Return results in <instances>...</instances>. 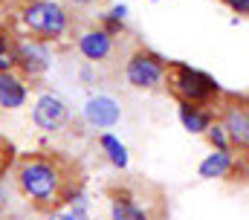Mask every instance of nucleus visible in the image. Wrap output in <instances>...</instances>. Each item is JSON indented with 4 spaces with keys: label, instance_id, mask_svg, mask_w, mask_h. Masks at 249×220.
Segmentation results:
<instances>
[{
    "label": "nucleus",
    "instance_id": "nucleus-3",
    "mask_svg": "<svg viewBox=\"0 0 249 220\" xmlns=\"http://www.w3.org/2000/svg\"><path fill=\"white\" fill-rule=\"evenodd\" d=\"M15 23L20 26V38H29L44 47L67 50L75 41L78 32V18L75 9L67 6L64 0H20L12 6Z\"/></svg>",
    "mask_w": 249,
    "mask_h": 220
},
{
    "label": "nucleus",
    "instance_id": "nucleus-6",
    "mask_svg": "<svg viewBox=\"0 0 249 220\" xmlns=\"http://www.w3.org/2000/svg\"><path fill=\"white\" fill-rule=\"evenodd\" d=\"M165 61L168 58H162L157 50H151L145 44H133L122 58V78L127 81V87H133V90L154 93L162 84Z\"/></svg>",
    "mask_w": 249,
    "mask_h": 220
},
{
    "label": "nucleus",
    "instance_id": "nucleus-10",
    "mask_svg": "<svg viewBox=\"0 0 249 220\" xmlns=\"http://www.w3.org/2000/svg\"><path fill=\"white\" fill-rule=\"evenodd\" d=\"M50 67V55H47V47L44 44H35L29 38H20V53H18V67L15 73L23 78V81H32L38 75H44Z\"/></svg>",
    "mask_w": 249,
    "mask_h": 220
},
{
    "label": "nucleus",
    "instance_id": "nucleus-9",
    "mask_svg": "<svg viewBox=\"0 0 249 220\" xmlns=\"http://www.w3.org/2000/svg\"><path fill=\"white\" fill-rule=\"evenodd\" d=\"M200 177L206 180H232V183H247V154H232V151H214L206 163L200 165Z\"/></svg>",
    "mask_w": 249,
    "mask_h": 220
},
{
    "label": "nucleus",
    "instance_id": "nucleus-13",
    "mask_svg": "<svg viewBox=\"0 0 249 220\" xmlns=\"http://www.w3.org/2000/svg\"><path fill=\"white\" fill-rule=\"evenodd\" d=\"M84 113H87V119H90L93 125H99V128H107V125H113V122L119 119V108H116V102H113V99H105V96L90 99Z\"/></svg>",
    "mask_w": 249,
    "mask_h": 220
},
{
    "label": "nucleus",
    "instance_id": "nucleus-8",
    "mask_svg": "<svg viewBox=\"0 0 249 220\" xmlns=\"http://www.w3.org/2000/svg\"><path fill=\"white\" fill-rule=\"evenodd\" d=\"M32 122L44 133H61L72 122V110L58 93H41L32 105Z\"/></svg>",
    "mask_w": 249,
    "mask_h": 220
},
{
    "label": "nucleus",
    "instance_id": "nucleus-15",
    "mask_svg": "<svg viewBox=\"0 0 249 220\" xmlns=\"http://www.w3.org/2000/svg\"><path fill=\"white\" fill-rule=\"evenodd\" d=\"M15 157H18L15 145H12L6 136H0V180H6V174H9V168L15 163Z\"/></svg>",
    "mask_w": 249,
    "mask_h": 220
},
{
    "label": "nucleus",
    "instance_id": "nucleus-16",
    "mask_svg": "<svg viewBox=\"0 0 249 220\" xmlns=\"http://www.w3.org/2000/svg\"><path fill=\"white\" fill-rule=\"evenodd\" d=\"M217 3H223L229 12H235L238 18H247L249 15V0H217Z\"/></svg>",
    "mask_w": 249,
    "mask_h": 220
},
{
    "label": "nucleus",
    "instance_id": "nucleus-7",
    "mask_svg": "<svg viewBox=\"0 0 249 220\" xmlns=\"http://www.w3.org/2000/svg\"><path fill=\"white\" fill-rule=\"evenodd\" d=\"M72 47L78 50L81 58H87L90 64H99V67H107V64H113L116 58H119V61L124 58L122 47H119L116 29L107 26L105 20H102V23H90V26H78Z\"/></svg>",
    "mask_w": 249,
    "mask_h": 220
},
{
    "label": "nucleus",
    "instance_id": "nucleus-19",
    "mask_svg": "<svg viewBox=\"0 0 249 220\" xmlns=\"http://www.w3.org/2000/svg\"><path fill=\"white\" fill-rule=\"evenodd\" d=\"M3 3H6V9H12V6H15V3H20V0H3Z\"/></svg>",
    "mask_w": 249,
    "mask_h": 220
},
{
    "label": "nucleus",
    "instance_id": "nucleus-18",
    "mask_svg": "<svg viewBox=\"0 0 249 220\" xmlns=\"http://www.w3.org/2000/svg\"><path fill=\"white\" fill-rule=\"evenodd\" d=\"M6 209H9V194H6V188H3V180H0V218L6 215Z\"/></svg>",
    "mask_w": 249,
    "mask_h": 220
},
{
    "label": "nucleus",
    "instance_id": "nucleus-4",
    "mask_svg": "<svg viewBox=\"0 0 249 220\" xmlns=\"http://www.w3.org/2000/svg\"><path fill=\"white\" fill-rule=\"evenodd\" d=\"M160 90H165L177 105L188 108H214L223 93V87L209 73L188 67L186 61H165Z\"/></svg>",
    "mask_w": 249,
    "mask_h": 220
},
{
    "label": "nucleus",
    "instance_id": "nucleus-11",
    "mask_svg": "<svg viewBox=\"0 0 249 220\" xmlns=\"http://www.w3.org/2000/svg\"><path fill=\"white\" fill-rule=\"evenodd\" d=\"M29 87L18 73H0V108L3 110H18L26 105Z\"/></svg>",
    "mask_w": 249,
    "mask_h": 220
},
{
    "label": "nucleus",
    "instance_id": "nucleus-12",
    "mask_svg": "<svg viewBox=\"0 0 249 220\" xmlns=\"http://www.w3.org/2000/svg\"><path fill=\"white\" fill-rule=\"evenodd\" d=\"M18 53H20V32L15 29V23L0 20V73H15Z\"/></svg>",
    "mask_w": 249,
    "mask_h": 220
},
{
    "label": "nucleus",
    "instance_id": "nucleus-20",
    "mask_svg": "<svg viewBox=\"0 0 249 220\" xmlns=\"http://www.w3.org/2000/svg\"><path fill=\"white\" fill-rule=\"evenodd\" d=\"M0 12H6V3H3V0H0Z\"/></svg>",
    "mask_w": 249,
    "mask_h": 220
},
{
    "label": "nucleus",
    "instance_id": "nucleus-5",
    "mask_svg": "<svg viewBox=\"0 0 249 220\" xmlns=\"http://www.w3.org/2000/svg\"><path fill=\"white\" fill-rule=\"evenodd\" d=\"M214 125L223 130L232 154H249V102L244 93L223 90L217 105L212 108Z\"/></svg>",
    "mask_w": 249,
    "mask_h": 220
},
{
    "label": "nucleus",
    "instance_id": "nucleus-17",
    "mask_svg": "<svg viewBox=\"0 0 249 220\" xmlns=\"http://www.w3.org/2000/svg\"><path fill=\"white\" fill-rule=\"evenodd\" d=\"M67 6H72L75 12H87V9H99V6H105L107 0H64Z\"/></svg>",
    "mask_w": 249,
    "mask_h": 220
},
{
    "label": "nucleus",
    "instance_id": "nucleus-1",
    "mask_svg": "<svg viewBox=\"0 0 249 220\" xmlns=\"http://www.w3.org/2000/svg\"><path fill=\"white\" fill-rule=\"evenodd\" d=\"M9 177L23 203L38 215H55L61 209H70L87 185L84 163L55 148L18 154L9 168Z\"/></svg>",
    "mask_w": 249,
    "mask_h": 220
},
{
    "label": "nucleus",
    "instance_id": "nucleus-14",
    "mask_svg": "<svg viewBox=\"0 0 249 220\" xmlns=\"http://www.w3.org/2000/svg\"><path fill=\"white\" fill-rule=\"evenodd\" d=\"M180 119L191 133H206V128L212 125L214 113L212 108H188V105H180Z\"/></svg>",
    "mask_w": 249,
    "mask_h": 220
},
{
    "label": "nucleus",
    "instance_id": "nucleus-2",
    "mask_svg": "<svg viewBox=\"0 0 249 220\" xmlns=\"http://www.w3.org/2000/svg\"><path fill=\"white\" fill-rule=\"evenodd\" d=\"M105 200L110 220H168V191L142 177V174H119L105 183Z\"/></svg>",
    "mask_w": 249,
    "mask_h": 220
}]
</instances>
